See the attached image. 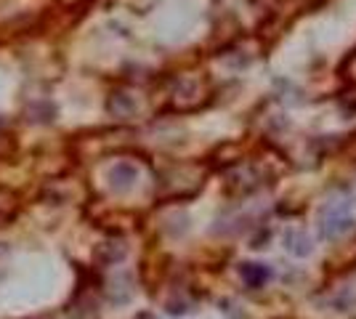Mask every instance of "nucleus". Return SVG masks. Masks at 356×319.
Here are the masks:
<instances>
[{"mask_svg":"<svg viewBox=\"0 0 356 319\" xmlns=\"http://www.w3.org/2000/svg\"><path fill=\"white\" fill-rule=\"evenodd\" d=\"M284 245H287V250L293 256H298V259H303V256L312 253V240L306 237V231H298V229H290L284 234Z\"/></svg>","mask_w":356,"mask_h":319,"instance_id":"4","label":"nucleus"},{"mask_svg":"<svg viewBox=\"0 0 356 319\" xmlns=\"http://www.w3.org/2000/svg\"><path fill=\"white\" fill-rule=\"evenodd\" d=\"M239 279H242L248 288L258 290V288H264L268 279H271V269H268L266 263L245 261V263H239Z\"/></svg>","mask_w":356,"mask_h":319,"instance_id":"3","label":"nucleus"},{"mask_svg":"<svg viewBox=\"0 0 356 319\" xmlns=\"http://www.w3.org/2000/svg\"><path fill=\"white\" fill-rule=\"evenodd\" d=\"M106 106H109L112 115H120V117H125V115L136 112L134 96H128V93H112V99H109V104Z\"/></svg>","mask_w":356,"mask_h":319,"instance_id":"5","label":"nucleus"},{"mask_svg":"<svg viewBox=\"0 0 356 319\" xmlns=\"http://www.w3.org/2000/svg\"><path fill=\"white\" fill-rule=\"evenodd\" d=\"M40 319H43V317H40ZM45 319H48V317H45Z\"/></svg>","mask_w":356,"mask_h":319,"instance_id":"7","label":"nucleus"},{"mask_svg":"<svg viewBox=\"0 0 356 319\" xmlns=\"http://www.w3.org/2000/svg\"><path fill=\"white\" fill-rule=\"evenodd\" d=\"M138 319H154V317H152V314H141Z\"/></svg>","mask_w":356,"mask_h":319,"instance_id":"6","label":"nucleus"},{"mask_svg":"<svg viewBox=\"0 0 356 319\" xmlns=\"http://www.w3.org/2000/svg\"><path fill=\"white\" fill-rule=\"evenodd\" d=\"M319 229H322V237L335 240V237H341V234L354 229V218L343 211L341 205H327L325 211H322V224H319Z\"/></svg>","mask_w":356,"mask_h":319,"instance_id":"1","label":"nucleus"},{"mask_svg":"<svg viewBox=\"0 0 356 319\" xmlns=\"http://www.w3.org/2000/svg\"><path fill=\"white\" fill-rule=\"evenodd\" d=\"M106 181L109 186L115 189V192H131L138 181V167L134 163H115V165L109 167V173H106Z\"/></svg>","mask_w":356,"mask_h":319,"instance_id":"2","label":"nucleus"}]
</instances>
